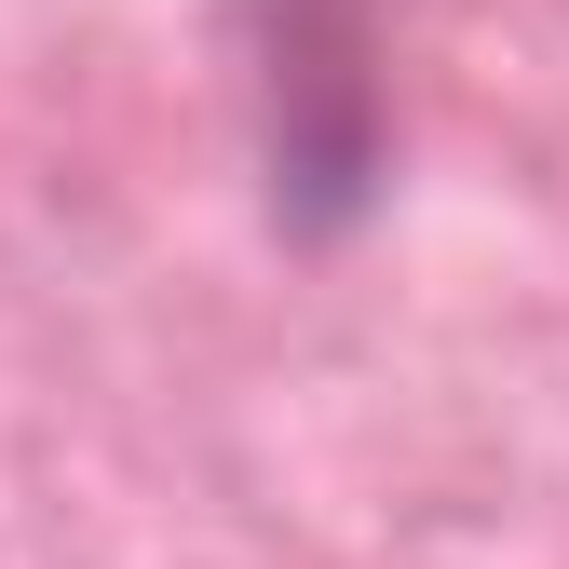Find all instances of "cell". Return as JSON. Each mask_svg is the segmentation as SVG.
Segmentation results:
<instances>
[{
    "label": "cell",
    "instance_id": "cell-1",
    "mask_svg": "<svg viewBox=\"0 0 569 569\" xmlns=\"http://www.w3.org/2000/svg\"><path fill=\"white\" fill-rule=\"evenodd\" d=\"M339 28V0H284V28H271V54H258V109H271V218H299V231H326V218H352L367 203V68H352V41H326Z\"/></svg>",
    "mask_w": 569,
    "mask_h": 569
}]
</instances>
